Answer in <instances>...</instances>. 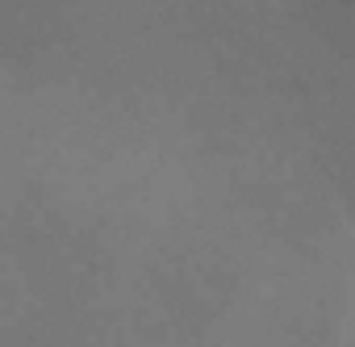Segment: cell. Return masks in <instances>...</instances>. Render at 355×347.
<instances>
[{"instance_id":"6da1fadb","label":"cell","mask_w":355,"mask_h":347,"mask_svg":"<svg viewBox=\"0 0 355 347\" xmlns=\"http://www.w3.org/2000/svg\"><path fill=\"white\" fill-rule=\"evenodd\" d=\"M347 326H351V347H355V305H351V318H347Z\"/></svg>"}]
</instances>
